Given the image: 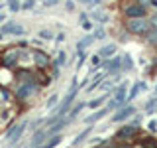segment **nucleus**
I'll use <instances>...</instances> for the list:
<instances>
[{
  "label": "nucleus",
  "mask_w": 157,
  "mask_h": 148,
  "mask_svg": "<svg viewBox=\"0 0 157 148\" xmlns=\"http://www.w3.org/2000/svg\"><path fill=\"white\" fill-rule=\"evenodd\" d=\"M78 83H77V79H73L71 81V87H69V91H67V95L63 97V101L59 103V107L55 109V115L57 118H61V117H65L67 113H69V109H71V105H73V101H75V97H77V93H78Z\"/></svg>",
  "instance_id": "1"
},
{
  "label": "nucleus",
  "mask_w": 157,
  "mask_h": 148,
  "mask_svg": "<svg viewBox=\"0 0 157 148\" xmlns=\"http://www.w3.org/2000/svg\"><path fill=\"white\" fill-rule=\"evenodd\" d=\"M151 28V22L145 16H137V18H128L126 20V30L134 36H145Z\"/></svg>",
  "instance_id": "2"
},
{
  "label": "nucleus",
  "mask_w": 157,
  "mask_h": 148,
  "mask_svg": "<svg viewBox=\"0 0 157 148\" xmlns=\"http://www.w3.org/2000/svg\"><path fill=\"white\" fill-rule=\"evenodd\" d=\"M37 89H39V81H24L16 91V99L18 101H26L33 93H37Z\"/></svg>",
  "instance_id": "3"
},
{
  "label": "nucleus",
  "mask_w": 157,
  "mask_h": 148,
  "mask_svg": "<svg viewBox=\"0 0 157 148\" xmlns=\"http://www.w3.org/2000/svg\"><path fill=\"white\" fill-rule=\"evenodd\" d=\"M26 126H28V121H20L18 125L10 126V128H8V132H6V140L10 142V144H16L20 138H22L24 130H26Z\"/></svg>",
  "instance_id": "4"
},
{
  "label": "nucleus",
  "mask_w": 157,
  "mask_h": 148,
  "mask_svg": "<svg viewBox=\"0 0 157 148\" xmlns=\"http://www.w3.org/2000/svg\"><path fill=\"white\" fill-rule=\"evenodd\" d=\"M20 49L18 47H12V49H6V51L0 56V61H2V67H14L16 63L20 61Z\"/></svg>",
  "instance_id": "5"
},
{
  "label": "nucleus",
  "mask_w": 157,
  "mask_h": 148,
  "mask_svg": "<svg viewBox=\"0 0 157 148\" xmlns=\"http://www.w3.org/2000/svg\"><path fill=\"white\" fill-rule=\"evenodd\" d=\"M32 59H33V65L39 67V69H47L49 65H51V59H49V56L45 51H41V49H33L32 51Z\"/></svg>",
  "instance_id": "6"
},
{
  "label": "nucleus",
  "mask_w": 157,
  "mask_h": 148,
  "mask_svg": "<svg viewBox=\"0 0 157 148\" xmlns=\"http://www.w3.org/2000/svg\"><path fill=\"white\" fill-rule=\"evenodd\" d=\"M137 136V128L134 125H126V126H120L116 132V140H134Z\"/></svg>",
  "instance_id": "7"
},
{
  "label": "nucleus",
  "mask_w": 157,
  "mask_h": 148,
  "mask_svg": "<svg viewBox=\"0 0 157 148\" xmlns=\"http://www.w3.org/2000/svg\"><path fill=\"white\" fill-rule=\"evenodd\" d=\"M134 113H136V109L132 105H122V107L116 109V115L112 117V122H122V121H126L128 117H132Z\"/></svg>",
  "instance_id": "8"
},
{
  "label": "nucleus",
  "mask_w": 157,
  "mask_h": 148,
  "mask_svg": "<svg viewBox=\"0 0 157 148\" xmlns=\"http://www.w3.org/2000/svg\"><path fill=\"white\" fill-rule=\"evenodd\" d=\"M0 32L6 36V34H10V36H22V34H26V28L24 26H20V24H16L14 20H10V22H6L2 26V30Z\"/></svg>",
  "instance_id": "9"
},
{
  "label": "nucleus",
  "mask_w": 157,
  "mask_h": 148,
  "mask_svg": "<svg viewBox=\"0 0 157 148\" xmlns=\"http://www.w3.org/2000/svg\"><path fill=\"white\" fill-rule=\"evenodd\" d=\"M114 103L118 107H122V105H126L128 103V83H120V87L114 91Z\"/></svg>",
  "instance_id": "10"
},
{
  "label": "nucleus",
  "mask_w": 157,
  "mask_h": 148,
  "mask_svg": "<svg viewBox=\"0 0 157 148\" xmlns=\"http://www.w3.org/2000/svg\"><path fill=\"white\" fill-rule=\"evenodd\" d=\"M145 6H141L140 2H134V4H130V6L126 8V16L128 18H137V16H145Z\"/></svg>",
  "instance_id": "11"
},
{
  "label": "nucleus",
  "mask_w": 157,
  "mask_h": 148,
  "mask_svg": "<svg viewBox=\"0 0 157 148\" xmlns=\"http://www.w3.org/2000/svg\"><path fill=\"white\" fill-rule=\"evenodd\" d=\"M108 113H110V111H108V107H104V109H94V113H92V115L85 117V125H94V122H98L100 118H104Z\"/></svg>",
  "instance_id": "12"
},
{
  "label": "nucleus",
  "mask_w": 157,
  "mask_h": 148,
  "mask_svg": "<svg viewBox=\"0 0 157 148\" xmlns=\"http://www.w3.org/2000/svg\"><path fill=\"white\" fill-rule=\"evenodd\" d=\"M47 138H49V134H47V130H36L33 132V136H32V140H29V146H41V144H45L47 142Z\"/></svg>",
  "instance_id": "13"
},
{
  "label": "nucleus",
  "mask_w": 157,
  "mask_h": 148,
  "mask_svg": "<svg viewBox=\"0 0 157 148\" xmlns=\"http://www.w3.org/2000/svg\"><path fill=\"white\" fill-rule=\"evenodd\" d=\"M98 56H100L102 59L116 56V43H106V46H102L100 49H98Z\"/></svg>",
  "instance_id": "14"
},
{
  "label": "nucleus",
  "mask_w": 157,
  "mask_h": 148,
  "mask_svg": "<svg viewBox=\"0 0 157 148\" xmlns=\"http://www.w3.org/2000/svg\"><path fill=\"white\" fill-rule=\"evenodd\" d=\"M92 42H94V36H86V38H82L81 42L77 43V51H85V47H88Z\"/></svg>",
  "instance_id": "15"
},
{
  "label": "nucleus",
  "mask_w": 157,
  "mask_h": 148,
  "mask_svg": "<svg viewBox=\"0 0 157 148\" xmlns=\"http://www.w3.org/2000/svg\"><path fill=\"white\" fill-rule=\"evenodd\" d=\"M108 99V95H102V97H96V99H92V101H88L86 103V107L88 109H98L100 105H104V101Z\"/></svg>",
  "instance_id": "16"
},
{
  "label": "nucleus",
  "mask_w": 157,
  "mask_h": 148,
  "mask_svg": "<svg viewBox=\"0 0 157 148\" xmlns=\"http://www.w3.org/2000/svg\"><path fill=\"white\" fill-rule=\"evenodd\" d=\"M122 67H124L126 71H132V69H134V61H132L130 53H124V56H122Z\"/></svg>",
  "instance_id": "17"
},
{
  "label": "nucleus",
  "mask_w": 157,
  "mask_h": 148,
  "mask_svg": "<svg viewBox=\"0 0 157 148\" xmlns=\"http://www.w3.org/2000/svg\"><path fill=\"white\" fill-rule=\"evenodd\" d=\"M145 113H147V115H155V113H157V97H153V99H149V101H147Z\"/></svg>",
  "instance_id": "18"
},
{
  "label": "nucleus",
  "mask_w": 157,
  "mask_h": 148,
  "mask_svg": "<svg viewBox=\"0 0 157 148\" xmlns=\"http://www.w3.org/2000/svg\"><path fill=\"white\" fill-rule=\"evenodd\" d=\"M61 140H63V136H61V134H51V136L47 138V142H45V148H53V146H57Z\"/></svg>",
  "instance_id": "19"
},
{
  "label": "nucleus",
  "mask_w": 157,
  "mask_h": 148,
  "mask_svg": "<svg viewBox=\"0 0 157 148\" xmlns=\"http://www.w3.org/2000/svg\"><path fill=\"white\" fill-rule=\"evenodd\" d=\"M90 130H92V126H90V125H88V128H85V130H82V132H81V134H78V136L75 138V140H73V146H78V144H81V142H82V140H85V138H86L88 134H90Z\"/></svg>",
  "instance_id": "20"
},
{
  "label": "nucleus",
  "mask_w": 157,
  "mask_h": 148,
  "mask_svg": "<svg viewBox=\"0 0 157 148\" xmlns=\"http://www.w3.org/2000/svg\"><path fill=\"white\" fill-rule=\"evenodd\" d=\"M90 18H94L96 22H108V16L102 12L100 8H98V10H92V12H90Z\"/></svg>",
  "instance_id": "21"
},
{
  "label": "nucleus",
  "mask_w": 157,
  "mask_h": 148,
  "mask_svg": "<svg viewBox=\"0 0 157 148\" xmlns=\"http://www.w3.org/2000/svg\"><path fill=\"white\" fill-rule=\"evenodd\" d=\"M141 89H145V83H141V81H140V83H136V85L132 87V91L128 93V101H132V99H134V97L137 95V93L141 91Z\"/></svg>",
  "instance_id": "22"
},
{
  "label": "nucleus",
  "mask_w": 157,
  "mask_h": 148,
  "mask_svg": "<svg viewBox=\"0 0 157 148\" xmlns=\"http://www.w3.org/2000/svg\"><path fill=\"white\" fill-rule=\"evenodd\" d=\"M145 36H147V42H149L151 46H157V28H149V32H147Z\"/></svg>",
  "instance_id": "23"
},
{
  "label": "nucleus",
  "mask_w": 157,
  "mask_h": 148,
  "mask_svg": "<svg viewBox=\"0 0 157 148\" xmlns=\"http://www.w3.org/2000/svg\"><path fill=\"white\" fill-rule=\"evenodd\" d=\"M82 109H85V105H82V103H81V105H77L75 109H73V111H71V109H69V113H67V115H69V117H67V118H69V121H71V122H73V121H75V117H77V115H78V113H81V111H82Z\"/></svg>",
  "instance_id": "24"
},
{
  "label": "nucleus",
  "mask_w": 157,
  "mask_h": 148,
  "mask_svg": "<svg viewBox=\"0 0 157 148\" xmlns=\"http://www.w3.org/2000/svg\"><path fill=\"white\" fill-rule=\"evenodd\" d=\"M102 77H104V75H96L94 79H92V83H90V85L86 87V93L94 91V89H96V87H98V85H100V83H102Z\"/></svg>",
  "instance_id": "25"
},
{
  "label": "nucleus",
  "mask_w": 157,
  "mask_h": 148,
  "mask_svg": "<svg viewBox=\"0 0 157 148\" xmlns=\"http://www.w3.org/2000/svg\"><path fill=\"white\" fill-rule=\"evenodd\" d=\"M33 6H36V0H24V2H20L22 10H33Z\"/></svg>",
  "instance_id": "26"
},
{
  "label": "nucleus",
  "mask_w": 157,
  "mask_h": 148,
  "mask_svg": "<svg viewBox=\"0 0 157 148\" xmlns=\"http://www.w3.org/2000/svg\"><path fill=\"white\" fill-rule=\"evenodd\" d=\"M137 144H141V146H157V142L153 140V138H141V140H137Z\"/></svg>",
  "instance_id": "27"
},
{
  "label": "nucleus",
  "mask_w": 157,
  "mask_h": 148,
  "mask_svg": "<svg viewBox=\"0 0 157 148\" xmlns=\"http://www.w3.org/2000/svg\"><path fill=\"white\" fill-rule=\"evenodd\" d=\"M8 8H10V12H18V10H22V8H20V0H8Z\"/></svg>",
  "instance_id": "28"
},
{
  "label": "nucleus",
  "mask_w": 157,
  "mask_h": 148,
  "mask_svg": "<svg viewBox=\"0 0 157 148\" xmlns=\"http://www.w3.org/2000/svg\"><path fill=\"white\" fill-rule=\"evenodd\" d=\"M39 38H41V39H51L53 32H51V30H39Z\"/></svg>",
  "instance_id": "29"
},
{
  "label": "nucleus",
  "mask_w": 157,
  "mask_h": 148,
  "mask_svg": "<svg viewBox=\"0 0 157 148\" xmlns=\"http://www.w3.org/2000/svg\"><path fill=\"white\" fill-rule=\"evenodd\" d=\"M92 36H94V39H104V38H106V32H104L102 28H96Z\"/></svg>",
  "instance_id": "30"
},
{
  "label": "nucleus",
  "mask_w": 157,
  "mask_h": 148,
  "mask_svg": "<svg viewBox=\"0 0 157 148\" xmlns=\"http://www.w3.org/2000/svg\"><path fill=\"white\" fill-rule=\"evenodd\" d=\"M65 59H67V57H65V51H59V56H57V61H55V63H57L59 67H61V65H65Z\"/></svg>",
  "instance_id": "31"
},
{
  "label": "nucleus",
  "mask_w": 157,
  "mask_h": 148,
  "mask_svg": "<svg viewBox=\"0 0 157 148\" xmlns=\"http://www.w3.org/2000/svg\"><path fill=\"white\" fill-rule=\"evenodd\" d=\"M65 8L69 10V12H71V10H75V0H67V2H65Z\"/></svg>",
  "instance_id": "32"
},
{
  "label": "nucleus",
  "mask_w": 157,
  "mask_h": 148,
  "mask_svg": "<svg viewBox=\"0 0 157 148\" xmlns=\"http://www.w3.org/2000/svg\"><path fill=\"white\" fill-rule=\"evenodd\" d=\"M59 2V0H43V6H47V8H51V6H55V4Z\"/></svg>",
  "instance_id": "33"
},
{
  "label": "nucleus",
  "mask_w": 157,
  "mask_h": 148,
  "mask_svg": "<svg viewBox=\"0 0 157 148\" xmlns=\"http://www.w3.org/2000/svg\"><path fill=\"white\" fill-rule=\"evenodd\" d=\"M55 103H57V95H51V97H49V101H47V107H53Z\"/></svg>",
  "instance_id": "34"
},
{
  "label": "nucleus",
  "mask_w": 157,
  "mask_h": 148,
  "mask_svg": "<svg viewBox=\"0 0 157 148\" xmlns=\"http://www.w3.org/2000/svg\"><path fill=\"white\" fill-rule=\"evenodd\" d=\"M155 128H157V122L155 121H151L149 125H147V130H149V132H155Z\"/></svg>",
  "instance_id": "35"
},
{
  "label": "nucleus",
  "mask_w": 157,
  "mask_h": 148,
  "mask_svg": "<svg viewBox=\"0 0 157 148\" xmlns=\"http://www.w3.org/2000/svg\"><path fill=\"white\" fill-rule=\"evenodd\" d=\"M39 125H43V118H37V121H33V122H32V128H37Z\"/></svg>",
  "instance_id": "36"
},
{
  "label": "nucleus",
  "mask_w": 157,
  "mask_h": 148,
  "mask_svg": "<svg viewBox=\"0 0 157 148\" xmlns=\"http://www.w3.org/2000/svg\"><path fill=\"white\" fill-rule=\"evenodd\" d=\"M53 77H59V65L53 63Z\"/></svg>",
  "instance_id": "37"
},
{
  "label": "nucleus",
  "mask_w": 157,
  "mask_h": 148,
  "mask_svg": "<svg viewBox=\"0 0 157 148\" xmlns=\"http://www.w3.org/2000/svg\"><path fill=\"white\" fill-rule=\"evenodd\" d=\"M140 122H141V115H137V117L134 118V121H132V125H134V126H137Z\"/></svg>",
  "instance_id": "38"
},
{
  "label": "nucleus",
  "mask_w": 157,
  "mask_h": 148,
  "mask_svg": "<svg viewBox=\"0 0 157 148\" xmlns=\"http://www.w3.org/2000/svg\"><path fill=\"white\" fill-rule=\"evenodd\" d=\"M136 2H140L141 6H145V8H147V6H149V4H151V0H136Z\"/></svg>",
  "instance_id": "39"
},
{
  "label": "nucleus",
  "mask_w": 157,
  "mask_h": 148,
  "mask_svg": "<svg viewBox=\"0 0 157 148\" xmlns=\"http://www.w3.org/2000/svg\"><path fill=\"white\" fill-rule=\"evenodd\" d=\"M88 2H92V4H100V0H88Z\"/></svg>",
  "instance_id": "40"
},
{
  "label": "nucleus",
  "mask_w": 157,
  "mask_h": 148,
  "mask_svg": "<svg viewBox=\"0 0 157 148\" xmlns=\"http://www.w3.org/2000/svg\"><path fill=\"white\" fill-rule=\"evenodd\" d=\"M151 6H155V8H157V0H151Z\"/></svg>",
  "instance_id": "41"
},
{
  "label": "nucleus",
  "mask_w": 157,
  "mask_h": 148,
  "mask_svg": "<svg viewBox=\"0 0 157 148\" xmlns=\"http://www.w3.org/2000/svg\"><path fill=\"white\" fill-rule=\"evenodd\" d=\"M2 20H4V14H2V12H0V22H2Z\"/></svg>",
  "instance_id": "42"
},
{
  "label": "nucleus",
  "mask_w": 157,
  "mask_h": 148,
  "mask_svg": "<svg viewBox=\"0 0 157 148\" xmlns=\"http://www.w3.org/2000/svg\"><path fill=\"white\" fill-rule=\"evenodd\" d=\"M77 2H88V0H77Z\"/></svg>",
  "instance_id": "43"
},
{
  "label": "nucleus",
  "mask_w": 157,
  "mask_h": 148,
  "mask_svg": "<svg viewBox=\"0 0 157 148\" xmlns=\"http://www.w3.org/2000/svg\"><path fill=\"white\" fill-rule=\"evenodd\" d=\"M2 38H4V34H2V32H0V39H2Z\"/></svg>",
  "instance_id": "44"
}]
</instances>
